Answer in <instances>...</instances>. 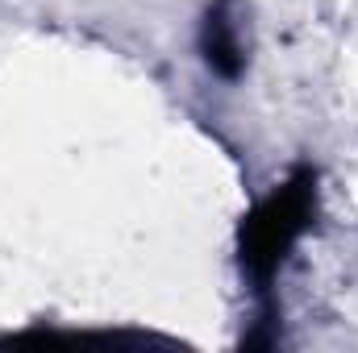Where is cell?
I'll return each instance as SVG.
<instances>
[{"label":"cell","instance_id":"1","mask_svg":"<svg viewBox=\"0 0 358 353\" xmlns=\"http://www.w3.org/2000/svg\"><path fill=\"white\" fill-rule=\"evenodd\" d=\"M308 212H313V179L300 175L287 187H279L250 216L246 241H242V262L259 278H267L271 270L283 262V254L292 250V241L300 237V229L308 225Z\"/></svg>","mask_w":358,"mask_h":353},{"label":"cell","instance_id":"2","mask_svg":"<svg viewBox=\"0 0 358 353\" xmlns=\"http://www.w3.org/2000/svg\"><path fill=\"white\" fill-rule=\"evenodd\" d=\"M200 50H204L208 71H217L221 80H238L246 71V21H242L238 0L208 4L204 25H200Z\"/></svg>","mask_w":358,"mask_h":353}]
</instances>
